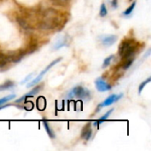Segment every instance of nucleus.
<instances>
[{
	"instance_id": "ddd939ff",
	"label": "nucleus",
	"mask_w": 151,
	"mask_h": 151,
	"mask_svg": "<svg viewBox=\"0 0 151 151\" xmlns=\"http://www.w3.org/2000/svg\"><path fill=\"white\" fill-rule=\"evenodd\" d=\"M14 86V83L11 81H8L6 82H4V84L0 85V91H3V90H6V89H9L11 88H12Z\"/></svg>"
},
{
	"instance_id": "6e6552de",
	"label": "nucleus",
	"mask_w": 151,
	"mask_h": 151,
	"mask_svg": "<svg viewBox=\"0 0 151 151\" xmlns=\"http://www.w3.org/2000/svg\"><path fill=\"white\" fill-rule=\"evenodd\" d=\"M66 44H67V37L65 35H60L58 37L57 41L55 42V43L53 45V49L58 50V49L65 46Z\"/></svg>"
},
{
	"instance_id": "1a4fd4ad",
	"label": "nucleus",
	"mask_w": 151,
	"mask_h": 151,
	"mask_svg": "<svg viewBox=\"0 0 151 151\" xmlns=\"http://www.w3.org/2000/svg\"><path fill=\"white\" fill-rule=\"evenodd\" d=\"M92 135V129H91V124L88 123L82 129V133H81V138L83 140L88 141L90 139Z\"/></svg>"
},
{
	"instance_id": "f8f14e48",
	"label": "nucleus",
	"mask_w": 151,
	"mask_h": 151,
	"mask_svg": "<svg viewBox=\"0 0 151 151\" xmlns=\"http://www.w3.org/2000/svg\"><path fill=\"white\" fill-rule=\"evenodd\" d=\"M41 89H42V86H37V87L34 88L30 92L27 93V94H26L25 96H23L25 97V99L27 98V97H30V96H34L35 95H36L37 93H39Z\"/></svg>"
},
{
	"instance_id": "39448f33",
	"label": "nucleus",
	"mask_w": 151,
	"mask_h": 151,
	"mask_svg": "<svg viewBox=\"0 0 151 151\" xmlns=\"http://www.w3.org/2000/svg\"><path fill=\"white\" fill-rule=\"evenodd\" d=\"M99 40L104 46L109 47L116 42L117 36L114 35H102L101 36H99Z\"/></svg>"
},
{
	"instance_id": "5701e85b",
	"label": "nucleus",
	"mask_w": 151,
	"mask_h": 151,
	"mask_svg": "<svg viewBox=\"0 0 151 151\" xmlns=\"http://www.w3.org/2000/svg\"><path fill=\"white\" fill-rule=\"evenodd\" d=\"M32 76H33V74H30V75H28V76H27V78H26L25 80H23V81H22L20 82V84H22V85H23L24 83H26L27 81H28L29 80H31Z\"/></svg>"
},
{
	"instance_id": "0eeeda50",
	"label": "nucleus",
	"mask_w": 151,
	"mask_h": 151,
	"mask_svg": "<svg viewBox=\"0 0 151 151\" xmlns=\"http://www.w3.org/2000/svg\"><path fill=\"white\" fill-rule=\"evenodd\" d=\"M123 97V94H119V95H111L109 97H107L99 106V107H106V106H110L112 104L118 102L119 100H120Z\"/></svg>"
},
{
	"instance_id": "423d86ee",
	"label": "nucleus",
	"mask_w": 151,
	"mask_h": 151,
	"mask_svg": "<svg viewBox=\"0 0 151 151\" xmlns=\"http://www.w3.org/2000/svg\"><path fill=\"white\" fill-rule=\"evenodd\" d=\"M95 84H96V89L99 91V92H106V91H109L111 89V86L109 85L104 79L102 78H98L96 79V81H95Z\"/></svg>"
},
{
	"instance_id": "412c9836",
	"label": "nucleus",
	"mask_w": 151,
	"mask_h": 151,
	"mask_svg": "<svg viewBox=\"0 0 151 151\" xmlns=\"http://www.w3.org/2000/svg\"><path fill=\"white\" fill-rule=\"evenodd\" d=\"M54 4H58V5H60V6H65L66 5L70 0H51Z\"/></svg>"
},
{
	"instance_id": "20e7f679",
	"label": "nucleus",
	"mask_w": 151,
	"mask_h": 151,
	"mask_svg": "<svg viewBox=\"0 0 151 151\" xmlns=\"http://www.w3.org/2000/svg\"><path fill=\"white\" fill-rule=\"evenodd\" d=\"M89 96V91L85 89L84 88L78 86L73 88L69 93H68V98H73V97H77V98H88Z\"/></svg>"
},
{
	"instance_id": "f257e3e1",
	"label": "nucleus",
	"mask_w": 151,
	"mask_h": 151,
	"mask_svg": "<svg viewBox=\"0 0 151 151\" xmlns=\"http://www.w3.org/2000/svg\"><path fill=\"white\" fill-rule=\"evenodd\" d=\"M60 15L55 9H48L45 11L40 22V27L43 30H53L60 24Z\"/></svg>"
},
{
	"instance_id": "aec40b11",
	"label": "nucleus",
	"mask_w": 151,
	"mask_h": 151,
	"mask_svg": "<svg viewBox=\"0 0 151 151\" xmlns=\"http://www.w3.org/2000/svg\"><path fill=\"white\" fill-rule=\"evenodd\" d=\"M113 58H114V56L113 55H111V56H110V57H108V58H106L105 59H104V64H103V67H107V66H109L110 65H111V60L113 59Z\"/></svg>"
},
{
	"instance_id": "f03ea898",
	"label": "nucleus",
	"mask_w": 151,
	"mask_h": 151,
	"mask_svg": "<svg viewBox=\"0 0 151 151\" xmlns=\"http://www.w3.org/2000/svg\"><path fill=\"white\" fill-rule=\"evenodd\" d=\"M137 47V43L133 39H127L123 41L119 48V54L122 59H127L132 58L135 53V50Z\"/></svg>"
},
{
	"instance_id": "a211bd4d",
	"label": "nucleus",
	"mask_w": 151,
	"mask_h": 151,
	"mask_svg": "<svg viewBox=\"0 0 151 151\" xmlns=\"http://www.w3.org/2000/svg\"><path fill=\"white\" fill-rule=\"evenodd\" d=\"M108 13V11H107V8H106V5L105 4H102L101 7H100V12H99V14L101 17H105Z\"/></svg>"
},
{
	"instance_id": "b1692460",
	"label": "nucleus",
	"mask_w": 151,
	"mask_h": 151,
	"mask_svg": "<svg viewBox=\"0 0 151 151\" xmlns=\"http://www.w3.org/2000/svg\"><path fill=\"white\" fill-rule=\"evenodd\" d=\"M111 4H112L113 8H117L118 7V0H112Z\"/></svg>"
},
{
	"instance_id": "9b49d317",
	"label": "nucleus",
	"mask_w": 151,
	"mask_h": 151,
	"mask_svg": "<svg viewBox=\"0 0 151 151\" xmlns=\"http://www.w3.org/2000/svg\"><path fill=\"white\" fill-rule=\"evenodd\" d=\"M112 111H113V109H111L109 111H107V112H106L104 116H102L98 120H96V121L94 122V126H98V125H100L102 122H104V120H106V119L111 116V114L112 113Z\"/></svg>"
},
{
	"instance_id": "dca6fc26",
	"label": "nucleus",
	"mask_w": 151,
	"mask_h": 151,
	"mask_svg": "<svg viewBox=\"0 0 151 151\" xmlns=\"http://www.w3.org/2000/svg\"><path fill=\"white\" fill-rule=\"evenodd\" d=\"M16 97V95H9V96H4V97H3V98H0V105H2V104H5L6 102H9V101H11V100H12L13 98H15Z\"/></svg>"
},
{
	"instance_id": "6ab92c4d",
	"label": "nucleus",
	"mask_w": 151,
	"mask_h": 151,
	"mask_svg": "<svg viewBox=\"0 0 151 151\" xmlns=\"http://www.w3.org/2000/svg\"><path fill=\"white\" fill-rule=\"evenodd\" d=\"M37 107L39 108L40 111H43L46 107V101L44 100V98H42V102H41L40 98L37 100Z\"/></svg>"
},
{
	"instance_id": "4be33fe9",
	"label": "nucleus",
	"mask_w": 151,
	"mask_h": 151,
	"mask_svg": "<svg viewBox=\"0 0 151 151\" xmlns=\"http://www.w3.org/2000/svg\"><path fill=\"white\" fill-rule=\"evenodd\" d=\"M150 81H151V78L150 77V78H148L145 81H143V82H142V83H141V85L139 86V93H140V94L142 93V89L144 88V87H145L148 83H150Z\"/></svg>"
},
{
	"instance_id": "7ed1b4c3",
	"label": "nucleus",
	"mask_w": 151,
	"mask_h": 151,
	"mask_svg": "<svg viewBox=\"0 0 151 151\" xmlns=\"http://www.w3.org/2000/svg\"><path fill=\"white\" fill-rule=\"evenodd\" d=\"M61 59H62V58H57V59H55V60H53L49 65H47L40 73H39V75L37 76V77H35V79H33L32 81H30V82L27 84V88H31V87H33V86H35V85H36L42 79V77H43V75L51 68V67H53L56 64H58V62H60L61 61Z\"/></svg>"
},
{
	"instance_id": "9d476101",
	"label": "nucleus",
	"mask_w": 151,
	"mask_h": 151,
	"mask_svg": "<svg viewBox=\"0 0 151 151\" xmlns=\"http://www.w3.org/2000/svg\"><path fill=\"white\" fill-rule=\"evenodd\" d=\"M42 124H43V127H44V128H45V130H46V132H47L48 135L50 136V138L54 139V138H55V133L53 132V130H52V129L50 128V127L49 126V124H48L47 120L42 119Z\"/></svg>"
},
{
	"instance_id": "f3484780",
	"label": "nucleus",
	"mask_w": 151,
	"mask_h": 151,
	"mask_svg": "<svg viewBox=\"0 0 151 151\" xmlns=\"http://www.w3.org/2000/svg\"><path fill=\"white\" fill-rule=\"evenodd\" d=\"M135 5H136V2L134 1V2H133L132 3V4L123 12V15L124 16H128V15H130L131 13H132V12H133V10L134 9V7H135Z\"/></svg>"
},
{
	"instance_id": "4468645a",
	"label": "nucleus",
	"mask_w": 151,
	"mask_h": 151,
	"mask_svg": "<svg viewBox=\"0 0 151 151\" xmlns=\"http://www.w3.org/2000/svg\"><path fill=\"white\" fill-rule=\"evenodd\" d=\"M9 62L7 55L0 53V67H4L7 63Z\"/></svg>"
},
{
	"instance_id": "2eb2a0df",
	"label": "nucleus",
	"mask_w": 151,
	"mask_h": 151,
	"mask_svg": "<svg viewBox=\"0 0 151 151\" xmlns=\"http://www.w3.org/2000/svg\"><path fill=\"white\" fill-rule=\"evenodd\" d=\"M125 60V63H124V65H123V69H125V70H127V69H128L131 65H132V64H133V62H134V58L132 57V58H127V59H124Z\"/></svg>"
}]
</instances>
